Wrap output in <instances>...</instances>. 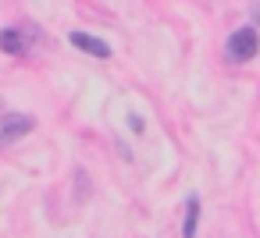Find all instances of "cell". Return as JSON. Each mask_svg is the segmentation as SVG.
<instances>
[{
	"label": "cell",
	"mask_w": 260,
	"mask_h": 238,
	"mask_svg": "<svg viewBox=\"0 0 260 238\" xmlns=\"http://www.w3.org/2000/svg\"><path fill=\"white\" fill-rule=\"evenodd\" d=\"M256 50H260V36H256V29H235L232 36H228V43H224V61L228 64H246V61H253L256 57Z\"/></svg>",
	"instance_id": "cell-1"
},
{
	"label": "cell",
	"mask_w": 260,
	"mask_h": 238,
	"mask_svg": "<svg viewBox=\"0 0 260 238\" xmlns=\"http://www.w3.org/2000/svg\"><path fill=\"white\" fill-rule=\"evenodd\" d=\"M32 117L29 114H8L4 121H0V146H8V142H15V139H22V135H29L32 132Z\"/></svg>",
	"instance_id": "cell-2"
},
{
	"label": "cell",
	"mask_w": 260,
	"mask_h": 238,
	"mask_svg": "<svg viewBox=\"0 0 260 238\" xmlns=\"http://www.w3.org/2000/svg\"><path fill=\"white\" fill-rule=\"evenodd\" d=\"M68 39H72V47H75V50H82V54H89V57H100V61H104V57H111V47H107L104 39L89 36V32H72Z\"/></svg>",
	"instance_id": "cell-3"
},
{
	"label": "cell",
	"mask_w": 260,
	"mask_h": 238,
	"mask_svg": "<svg viewBox=\"0 0 260 238\" xmlns=\"http://www.w3.org/2000/svg\"><path fill=\"white\" fill-rule=\"evenodd\" d=\"M29 43H32V39H25L22 29H0V50L11 54V57H22V54L29 50Z\"/></svg>",
	"instance_id": "cell-4"
},
{
	"label": "cell",
	"mask_w": 260,
	"mask_h": 238,
	"mask_svg": "<svg viewBox=\"0 0 260 238\" xmlns=\"http://www.w3.org/2000/svg\"><path fill=\"white\" fill-rule=\"evenodd\" d=\"M196 220H200V195H189L185 220H182V238H196Z\"/></svg>",
	"instance_id": "cell-5"
},
{
	"label": "cell",
	"mask_w": 260,
	"mask_h": 238,
	"mask_svg": "<svg viewBox=\"0 0 260 238\" xmlns=\"http://www.w3.org/2000/svg\"><path fill=\"white\" fill-rule=\"evenodd\" d=\"M253 18H256V25H260V8H256V11H253Z\"/></svg>",
	"instance_id": "cell-6"
}]
</instances>
